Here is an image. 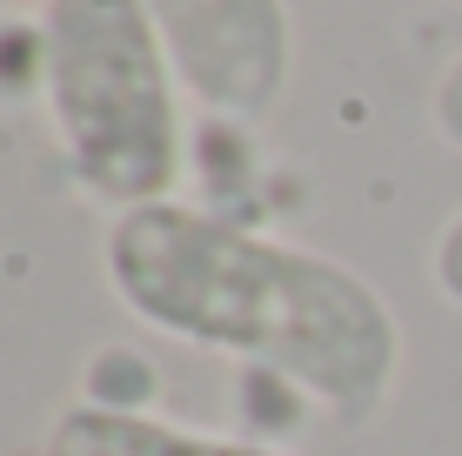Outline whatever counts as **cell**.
<instances>
[{"instance_id": "1", "label": "cell", "mask_w": 462, "mask_h": 456, "mask_svg": "<svg viewBox=\"0 0 462 456\" xmlns=\"http://www.w3.org/2000/svg\"><path fill=\"white\" fill-rule=\"evenodd\" d=\"M101 275L141 329L275 376L342 430L375 423L402 383V316L362 269L188 195L107 215Z\"/></svg>"}, {"instance_id": "4", "label": "cell", "mask_w": 462, "mask_h": 456, "mask_svg": "<svg viewBox=\"0 0 462 456\" xmlns=\"http://www.w3.org/2000/svg\"><path fill=\"white\" fill-rule=\"evenodd\" d=\"M41 456H301L275 436L248 430H201L134 403H68L41 436Z\"/></svg>"}, {"instance_id": "2", "label": "cell", "mask_w": 462, "mask_h": 456, "mask_svg": "<svg viewBox=\"0 0 462 456\" xmlns=\"http://www.w3.org/2000/svg\"><path fill=\"white\" fill-rule=\"evenodd\" d=\"M41 107L60 168L107 215L181 195L188 88L148 0H41Z\"/></svg>"}, {"instance_id": "3", "label": "cell", "mask_w": 462, "mask_h": 456, "mask_svg": "<svg viewBox=\"0 0 462 456\" xmlns=\"http://www.w3.org/2000/svg\"><path fill=\"white\" fill-rule=\"evenodd\" d=\"M188 101L221 121H262L295 81L289 0H148Z\"/></svg>"}, {"instance_id": "5", "label": "cell", "mask_w": 462, "mask_h": 456, "mask_svg": "<svg viewBox=\"0 0 462 456\" xmlns=\"http://www.w3.org/2000/svg\"><path fill=\"white\" fill-rule=\"evenodd\" d=\"M429 289L462 316V209L436 228V242H429Z\"/></svg>"}, {"instance_id": "6", "label": "cell", "mask_w": 462, "mask_h": 456, "mask_svg": "<svg viewBox=\"0 0 462 456\" xmlns=\"http://www.w3.org/2000/svg\"><path fill=\"white\" fill-rule=\"evenodd\" d=\"M429 128H436L442 148L462 154V54L436 74V88H429Z\"/></svg>"}]
</instances>
